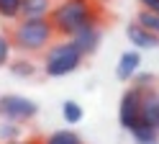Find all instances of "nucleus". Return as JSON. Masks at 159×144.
I'll use <instances>...</instances> for the list:
<instances>
[{
  "mask_svg": "<svg viewBox=\"0 0 159 144\" xmlns=\"http://www.w3.org/2000/svg\"><path fill=\"white\" fill-rule=\"evenodd\" d=\"M49 21H52L57 36L72 39L77 31H82L93 23H100L103 13L93 0H59L49 13Z\"/></svg>",
  "mask_w": 159,
  "mask_h": 144,
  "instance_id": "1",
  "label": "nucleus"
},
{
  "mask_svg": "<svg viewBox=\"0 0 159 144\" xmlns=\"http://www.w3.org/2000/svg\"><path fill=\"white\" fill-rule=\"evenodd\" d=\"M57 31L49 18H18L11 31V44L21 54H39L54 44Z\"/></svg>",
  "mask_w": 159,
  "mask_h": 144,
  "instance_id": "2",
  "label": "nucleus"
},
{
  "mask_svg": "<svg viewBox=\"0 0 159 144\" xmlns=\"http://www.w3.org/2000/svg\"><path fill=\"white\" fill-rule=\"evenodd\" d=\"M82 51H80L69 39L62 41H54L52 46L44 51V75L46 77H64V75H72L82 67Z\"/></svg>",
  "mask_w": 159,
  "mask_h": 144,
  "instance_id": "3",
  "label": "nucleus"
},
{
  "mask_svg": "<svg viewBox=\"0 0 159 144\" xmlns=\"http://www.w3.org/2000/svg\"><path fill=\"white\" fill-rule=\"evenodd\" d=\"M36 113H39V103L31 100V98L18 95V93H5V95H0V118L26 123V121L36 118Z\"/></svg>",
  "mask_w": 159,
  "mask_h": 144,
  "instance_id": "4",
  "label": "nucleus"
},
{
  "mask_svg": "<svg viewBox=\"0 0 159 144\" xmlns=\"http://www.w3.org/2000/svg\"><path fill=\"white\" fill-rule=\"evenodd\" d=\"M141 100H144V93L136 90L134 85L121 95V106H118V123H121L126 131L131 129L136 121H141Z\"/></svg>",
  "mask_w": 159,
  "mask_h": 144,
  "instance_id": "5",
  "label": "nucleus"
},
{
  "mask_svg": "<svg viewBox=\"0 0 159 144\" xmlns=\"http://www.w3.org/2000/svg\"><path fill=\"white\" fill-rule=\"evenodd\" d=\"M126 39L131 41V46L139 49V51H146V49H157V46H159V34L144 28L136 18L126 26Z\"/></svg>",
  "mask_w": 159,
  "mask_h": 144,
  "instance_id": "6",
  "label": "nucleus"
},
{
  "mask_svg": "<svg viewBox=\"0 0 159 144\" xmlns=\"http://www.w3.org/2000/svg\"><path fill=\"white\" fill-rule=\"evenodd\" d=\"M69 41L82 51V57H90V54L98 51V46H100V41H103V28H100V23H93V26H87L82 31H77Z\"/></svg>",
  "mask_w": 159,
  "mask_h": 144,
  "instance_id": "7",
  "label": "nucleus"
},
{
  "mask_svg": "<svg viewBox=\"0 0 159 144\" xmlns=\"http://www.w3.org/2000/svg\"><path fill=\"white\" fill-rule=\"evenodd\" d=\"M139 70H141V51L128 49V51L121 54V59H118V65H116V77L121 82H131Z\"/></svg>",
  "mask_w": 159,
  "mask_h": 144,
  "instance_id": "8",
  "label": "nucleus"
},
{
  "mask_svg": "<svg viewBox=\"0 0 159 144\" xmlns=\"http://www.w3.org/2000/svg\"><path fill=\"white\" fill-rule=\"evenodd\" d=\"M128 134H131L134 144H159V129L152 126V123H146L144 118L136 121L131 129H128Z\"/></svg>",
  "mask_w": 159,
  "mask_h": 144,
  "instance_id": "9",
  "label": "nucleus"
},
{
  "mask_svg": "<svg viewBox=\"0 0 159 144\" xmlns=\"http://www.w3.org/2000/svg\"><path fill=\"white\" fill-rule=\"evenodd\" d=\"M141 118L146 123H152V126H157L159 123V90L152 88L144 93V100H141Z\"/></svg>",
  "mask_w": 159,
  "mask_h": 144,
  "instance_id": "10",
  "label": "nucleus"
},
{
  "mask_svg": "<svg viewBox=\"0 0 159 144\" xmlns=\"http://www.w3.org/2000/svg\"><path fill=\"white\" fill-rule=\"evenodd\" d=\"M52 8H54V0H23L21 18H49Z\"/></svg>",
  "mask_w": 159,
  "mask_h": 144,
  "instance_id": "11",
  "label": "nucleus"
},
{
  "mask_svg": "<svg viewBox=\"0 0 159 144\" xmlns=\"http://www.w3.org/2000/svg\"><path fill=\"white\" fill-rule=\"evenodd\" d=\"M41 144H82V137L72 129H59V131H52L49 137H44Z\"/></svg>",
  "mask_w": 159,
  "mask_h": 144,
  "instance_id": "12",
  "label": "nucleus"
},
{
  "mask_svg": "<svg viewBox=\"0 0 159 144\" xmlns=\"http://www.w3.org/2000/svg\"><path fill=\"white\" fill-rule=\"evenodd\" d=\"M8 70H11V75H16V77H34L36 75V65H34V59H28V57L13 59L11 65H8Z\"/></svg>",
  "mask_w": 159,
  "mask_h": 144,
  "instance_id": "13",
  "label": "nucleus"
},
{
  "mask_svg": "<svg viewBox=\"0 0 159 144\" xmlns=\"http://www.w3.org/2000/svg\"><path fill=\"white\" fill-rule=\"evenodd\" d=\"M21 137H23V123L0 118V142H13V139H21Z\"/></svg>",
  "mask_w": 159,
  "mask_h": 144,
  "instance_id": "14",
  "label": "nucleus"
},
{
  "mask_svg": "<svg viewBox=\"0 0 159 144\" xmlns=\"http://www.w3.org/2000/svg\"><path fill=\"white\" fill-rule=\"evenodd\" d=\"M82 116H85V111H82V106L77 100H64L62 103V118L67 123H80Z\"/></svg>",
  "mask_w": 159,
  "mask_h": 144,
  "instance_id": "15",
  "label": "nucleus"
},
{
  "mask_svg": "<svg viewBox=\"0 0 159 144\" xmlns=\"http://www.w3.org/2000/svg\"><path fill=\"white\" fill-rule=\"evenodd\" d=\"M21 3L23 0H0V18L3 21H18L21 18Z\"/></svg>",
  "mask_w": 159,
  "mask_h": 144,
  "instance_id": "16",
  "label": "nucleus"
},
{
  "mask_svg": "<svg viewBox=\"0 0 159 144\" xmlns=\"http://www.w3.org/2000/svg\"><path fill=\"white\" fill-rule=\"evenodd\" d=\"M154 82H157V77L152 75V72H141V70H139L136 75H134V80H131V85H134L136 90H141V93H146V90H152V88H157Z\"/></svg>",
  "mask_w": 159,
  "mask_h": 144,
  "instance_id": "17",
  "label": "nucleus"
},
{
  "mask_svg": "<svg viewBox=\"0 0 159 144\" xmlns=\"http://www.w3.org/2000/svg\"><path fill=\"white\" fill-rule=\"evenodd\" d=\"M136 21H139L144 28L159 34V13H154V10H144V8H141V10H139V16H136Z\"/></svg>",
  "mask_w": 159,
  "mask_h": 144,
  "instance_id": "18",
  "label": "nucleus"
},
{
  "mask_svg": "<svg viewBox=\"0 0 159 144\" xmlns=\"http://www.w3.org/2000/svg\"><path fill=\"white\" fill-rule=\"evenodd\" d=\"M11 49H13L11 34H3V31H0V67H8V65H11Z\"/></svg>",
  "mask_w": 159,
  "mask_h": 144,
  "instance_id": "19",
  "label": "nucleus"
},
{
  "mask_svg": "<svg viewBox=\"0 0 159 144\" xmlns=\"http://www.w3.org/2000/svg\"><path fill=\"white\" fill-rule=\"evenodd\" d=\"M139 5H141L144 10H154V13H159V0H139Z\"/></svg>",
  "mask_w": 159,
  "mask_h": 144,
  "instance_id": "20",
  "label": "nucleus"
},
{
  "mask_svg": "<svg viewBox=\"0 0 159 144\" xmlns=\"http://www.w3.org/2000/svg\"><path fill=\"white\" fill-rule=\"evenodd\" d=\"M0 144H41V139H13V142H0Z\"/></svg>",
  "mask_w": 159,
  "mask_h": 144,
  "instance_id": "21",
  "label": "nucleus"
},
{
  "mask_svg": "<svg viewBox=\"0 0 159 144\" xmlns=\"http://www.w3.org/2000/svg\"><path fill=\"white\" fill-rule=\"evenodd\" d=\"M93 3H98V0H93Z\"/></svg>",
  "mask_w": 159,
  "mask_h": 144,
  "instance_id": "22",
  "label": "nucleus"
},
{
  "mask_svg": "<svg viewBox=\"0 0 159 144\" xmlns=\"http://www.w3.org/2000/svg\"><path fill=\"white\" fill-rule=\"evenodd\" d=\"M157 129H159V123H157Z\"/></svg>",
  "mask_w": 159,
  "mask_h": 144,
  "instance_id": "23",
  "label": "nucleus"
}]
</instances>
